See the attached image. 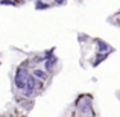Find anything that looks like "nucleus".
I'll return each instance as SVG.
<instances>
[{
    "label": "nucleus",
    "mask_w": 120,
    "mask_h": 117,
    "mask_svg": "<svg viewBox=\"0 0 120 117\" xmlns=\"http://www.w3.org/2000/svg\"><path fill=\"white\" fill-rule=\"evenodd\" d=\"M27 76H29V73H27V70H26L24 67H20V68L17 70V73H15V79H14V84H15V87H17L18 90L24 88Z\"/></svg>",
    "instance_id": "nucleus-2"
},
{
    "label": "nucleus",
    "mask_w": 120,
    "mask_h": 117,
    "mask_svg": "<svg viewBox=\"0 0 120 117\" xmlns=\"http://www.w3.org/2000/svg\"><path fill=\"white\" fill-rule=\"evenodd\" d=\"M49 8H50L49 3H43V2H40V0L35 2V9H40L41 11V9H49Z\"/></svg>",
    "instance_id": "nucleus-8"
},
{
    "label": "nucleus",
    "mask_w": 120,
    "mask_h": 117,
    "mask_svg": "<svg viewBox=\"0 0 120 117\" xmlns=\"http://www.w3.org/2000/svg\"><path fill=\"white\" fill-rule=\"evenodd\" d=\"M56 5H64V0H55Z\"/></svg>",
    "instance_id": "nucleus-10"
},
{
    "label": "nucleus",
    "mask_w": 120,
    "mask_h": 117,
    "mask_svg": "<svg viewBox=\"0 0 120 117\" xmlns=\"http://www.w3.org/2000/svg\"><path fill=\"white\" fill-rule=\"evenodd\" d=\"M34 76L38 78L40 81H43V79H46V78H47V75L44 73L43 70H40V68H35V70H34Z\"/></svg>",
    "instance_id": "nucleus-7"
},
{
    "label": "nucleus",
    "mask_w": 120,
    "mask_h": 117,
    "mask_svg": "<svg viewBox=\"0 0 120 117\" xmlns=\"http://www.w3.org/2000/svg\"><path fill=\"white\" fill-rule=\"evenodd\" d=\"M55 64H56V56H49L46 59V70H52Z\"/></svg>",
    "instance_id": "nucleus-6"
},
{
    "label": "nucleus",
    "mask_w": 120,
    "mask_h": 117,
    "mask_svg": "<svg viewBox=\"0 0 120 117\" xmlns=\"http://www.w3.org/2000/svg\"><path fill=\"white\" fill-rule=\"evenodd\" d=\"M0 3H3V5H12V6H15V5H17V3H15L14 0H2Z\"/></svg>",
    "instance_id": "nucleus-9"
},
{
    "label": "nucleus",
    "mask_w": 120,
    "mask_h": 117,
    "mask_svg": "<svg viewBox=\"0 0 120 117\" xmlns=\"http://www.w3.org/2000/svg\"><path fill=\"white\" fill-rule=\"evenodd\" d=\"M96 44H97V49H99V52H112V49L109 47V44L105 43V41L96 40Z\"/></svg>",
    "instance_id": "nucleus-4"
},
{
    "label": "nucleus",
    "mask_w": 120,
    "mask_h": 117,
    "mask_svg": "<svg viewBox=\"0 0 120 117\" xmlns=\"http://www.w3.org/2000/svg\"><path fill=\"white\" fill-rule=\"evenodd\" d=\"M97 59H94L93 61V65H99L102 61H105L106 58H108V52H99V55L96 56Z\"/></svg>",
    "instance_id": "nucleus-5"
},
{
    "label": "nucleus",
    "mask_w": 120,
    "mask_h": 117,
    "mask_svg": "<svg viewBox=\"0 0 120 117\" xmlns=\"http://www.w3.org/2000/svg\"><path fill=\"white\" fill-rule=\"evenodd\" d=\"M24 88H27V90H30V91H37L38 88H41V81L38 78H35L32 75V76H27L26 79V85H24Z\"/></svg>",
    "instance_id": "nucleus-3"
},
{
    "label": "nucleus",
    "mask_w": 120,
    "mask_h": 117,
    "mask_svg": "<svg viewBox=\"0 0 120 117\" xmlns=\"http://www.w3.org/2000/svg\"><path fill=\"white\" fill-rule=\"evenodd\" d=\"M91 106H93V97H91L90 94H82V96L78 97L76 108L79 109L82 114H93Z\"/></svg>",
    "instance_id": "nucleus-1"
}]
</instances>
